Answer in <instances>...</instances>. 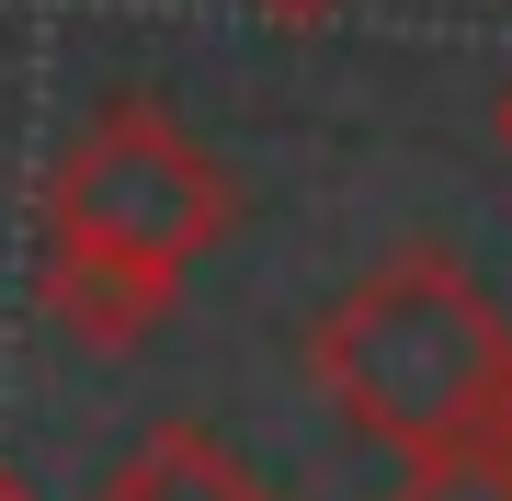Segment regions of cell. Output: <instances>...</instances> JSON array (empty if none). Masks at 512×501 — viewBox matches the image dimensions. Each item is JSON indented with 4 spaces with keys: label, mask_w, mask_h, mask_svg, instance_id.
Segmentation results:
<instances>
[{
    "label": "cell",
    "mask_w": 512,
    "mask_h": 501,
    "mask_svg": "<svg viewBox=\"0 0 512 501\" xmlns=\"http://www.w3.org/2000/svg\"><path fill=\"white\" fill-rule=\"evenodd\" d=\"M501 365H512V331H501L490 285L433 240L387 251L376 274H353L342 308L308 331V376L387 456H444L467 433H490Z\"/></svg>",
    "instance_id": "obj_1"
},
{
    "label": "cell",
    "mask_w": 512,
    "mask_h": 501,
    "mask_svg": "<svg viewBox=\"0 0 512 501\" xmlns=\"http://www.w3.org/2000/svg\"><path fill=\"white\" fill-rule=\"evenodd\" d=\"M239 228V183L171 103H103L92 126L46 171V251H103L148 262V274H194V251H217Z\"/></svg>",
    "instance_id": "obj_2"
},
{
    "label": "cell",
    "mask_w": 512,
    "mask_h": 501,
    "mask_svg": "<svg viewBox=\"0 0 512 501\" xmlns=\"http://www.w3.org/2000/svg\"><path fill=\"white\" fill-rule=\"evenodd\" d=\"M35 297L69 342L92 353H137L183 308V274H148V262H103V251H35Z\"/></svg>",
    "instance_id": "obj_3"
},
{
    "label": "cell",
    "mask_w": 512,
    "mask_h": 501,
    "mask_svg": "<svg viewBox=\"0 0 512 501\" xmlns=\"http://www.w3.org/2000/svg\"><path fill=\"white\" fill-rule=\"evenodd\" d=\"M103 501H274V490H262L205 422H160V433L103 479Z\"/></svg>",
    "instance_id": "obj_4"
},
{
    "label": "cell",
    "mask_w": 512,
    "mask_h": 501,
    "mask_svg": "<svg viewBox=\"0 0 512 501\" xmlns=\"http://www.w3.org/2000/svg\"><path fill=\"white\" fill-rule=\"evenodd\" d=\"M410 479L387 490V501H512V456L490 445V433H467V445H444V456H399Z\"/></svg>",
    "instance_id": "obj_5"
},
{
    "label": "cell",
    "mask_w": 512,
    "mask_h": 501,
    "mask_svg": "<svg viewBox=\"0 0 512 501\" xmlns=\"http://www.w3.org/2000/svg\"><path fill=\"white\" fill-rule=\"evenodd\" d=\"M251 12H274V23H330L342 0H251Z\"/></svg>",
    "instance_id": "obj_6"
},
{
    "label": "cell",
    "mask_w": 512,
    "mask_h": 501,
    "mask_svg": "<svg viewBox=\"0 0 512 501\" xmlns=\"http://www.w3.org/2000/svg\"><path fill=\"white\" fill-rule=\"evenodd\" d=\"M490 445L512 456V365H501V399H490Z\"/></svg>",
    "instance_id": "obj_7"
},
{
    "label": "cell",
    "mask_w": 512,
    "mask_h": 501,
    "mask_svg": "<svg viewBox=\"0 0 512 501\" xmlns=\"http://www.w3.org/2000/svg\"><path fill=\"white\" fill-rule=\"evenodd\" d=\"M490 137H501V160H512V80H501V103H490Z\"/></svg>",
    "instance_id": "obj_8"
},
{
    "label": "cell",
    "mask_w": 512,
    "mask_h": 501,
    "mask_svg": "<svg viewBox=\"0 0 512 501\" xmlns=\"http://www.w3.org/2000/svg\"><path fill=\"white\" fill-rule=\"evenodd\" d=\"M0 501H35V490H23V479H12V467H0Z\"/></svg>",
    "instance_id": "obj_9"
}]
</instances>
